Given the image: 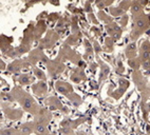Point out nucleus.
<instances>
[{
    "instance_id": "obj_4",
    "label": "nucleus",
    "mask_w": 150,
    "mask_h": 135,
    "mask_svg": "<svg viewBox=\"0 0 150 135\" xmlns=\"http://www.w3.org/2000/svg\"><path fill=\"white\" fill-rule=\"evenodd\" d=\"M47 135H49V134H47Z\"/></svg>"
},
{
    "instance_id": "obj_2",
    "label": "nucleus",
    "mask_w": 150,
    "mask_h": 135,
    "mask_svg": "<svg viewBox=\"0 0 150 135\" xmlns=\"http://www.w3.org/2000/svg\"><path fill=\"white\" fill-rule=\"evenodd\" d=\"M36 131L39 134H41V133H45L46 132V128L43 126H41V124H37V126H36Z\"/></svg>"
},
{
    "instance_id": "obj_1",
    "label": "nucleus",
    "mask_w": 150,
    "mask_h": 135,
    "mask_svg": "<svg viewBox=\"0 0 150 135\" xmlns=\"http://www.w3.org/2000/svg\"><path fill=\"white\" fill-rule=\"evenodd\" d=\"M23 105H24V108L25 109H31L32 107H33V101L31 100V99H29V98H27L25 100H24V102H23Z\"/></svg>"
},
{
    "instance_id": "obj_3",
    "label": "nucleus",
    "mask_w": 150,
    "mask_h": 135,
    "mask_svg": "<svg viewBox=\"0 0 150 135\" xmlns=\"http://www.w3.org/2000/svg\"><path fill=\"white\" fill-rule=\"evenodd\" d=\"M139 11H141V6H139L138 4H134V5L132 6V13H133V14H136V13H138Z\"/></svg>"
}]
</instances>
